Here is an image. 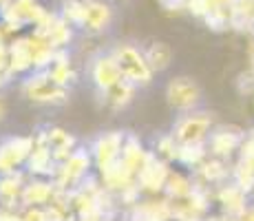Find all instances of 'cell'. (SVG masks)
<instances>
[{
    "mask_svg": "<svg viewBox=\"0 0 254 221\" xmlns=\"http://www.w3.org/2000/svg\"><path fill=\"white\" fill-rule=\"evenodd\" d=\"M24 173L22 170H13V173L0 175V208L9 210H22V190H24Z\"/></svg>",
    "mask_w": 254,
    "mask_h": 221,
    "instance_id": "obj_15",
    "label": "cell"
},
{
    "mask_svg": "<svg viewBox=\"0 0 254 221\" xmlns=\"http://www.w3.org/2000/svg\"><path fill=\"white\" fill-rule=\"evenodd\" d=\"M9 71L16 75H24V73L33 71V51H31V42L27 38H16L9 42Z\"/></svg>",
    "mask_w": 254,
    "mask_h": 221,
    "instance_id": "obj_18",
    "label": "cell"
},
{
    "mask_svg": "<svg viewBox=\"0 0 254 221\" xmlns=\"http://www.w3.org/2000/svg\"><path fill=\"white\" fill-rule=\"evenodd\" d=\"M111 53L115 56L117 65L122 69V75L124 80L133 82L135 86H148L155 77V71L150 69L148 60L144 56V49H139L133 42H117Z\"/></svg>",
    "mask_w": 254,
    "mask_h": 221,
    "instance_id": "obj_1",
    "label": "cell"
},
{
    "mask_svg": "<svg viewBox=\"0 0 254 221\" xmlns=\"http://www.w3.org/2000/svg\"><path fill=\"white\" fill-rule=\"evenodd\" d=\"M203 20L212 31H223L226 27H230V7H214Z\"/></svg>",
    "mask_w": 254,
    "mask_h": 221,
    "instance_id": "obj_31",
    "label": "cell"
},
{
    "mask_svg": "<svg viewBox=\"0 0 254 221\" xmlns=\"http://www.w3.org/2000/svg\"><path fill=\"white\" fill-rule=\"evenodd\" d=\"M201 221H226V217L223 215H206Z\"/></svg>",
    "mask_w": 254,
    "mask_h": 221,
    "instance_id": "obj_36",
    "label": "cell"
},
{
    "mask_svg": "<svg viewBox=\"0 0 254 221\" xmlns=\"http://www.w3.org/2000/svg\"><path fill=\"white\" fill-rule=\"evenodd\" d=\"M60 13L73 29H84V20H86V2L84 0H62Z\"/></svg>",
    "mask_w": 254,
    "mask_h": 221,
    "instance_id": "obj_29",
    "label": "cell"
},
{
    "mask_svg": "<svg viewBox=\"0 0 254 221\" xmlns=\"http://www.w3.org/2000/svg\"><path fill=\"white\" fill-rule=\"evenodd\" d=\"M186 221H201V219H186Z\"/></svg>",
    "mask_w": 254,
    "mask_h": 221,
    "instance_id": "obj_39",
    "label": "cell"
},
{
    "mask_svg": "<svg viewBox=\"0 0 254 221\" xmlns=\"http://www.w3.org/2000/svg\"><path fill=\"white\" fill-rule=\"evenodd\" d=\"M91 166H93L91 150L77 146L69 159L58 164V170L53 175V184H56L58 190H75L91 175Z\"/></svg>",
    "mask_w": 254,
    "mask_h": 221,
    "instance_id": "obj_5",
    "label": "cell"
},
{
    "mask_svg": "<svg viewBox=\"0 0 254 221\" xmlns=\"http://www.w3.org/2000/svg\"><path fill=\"white\" fill-rule=\"evenodd\" d=\"M128 133L124 131H106L102 135H97L91 142L89 150L93 157V166L97 168V173L111 168L113 164H117L122 157V148H124V142Z\"/></svg>",
    "mask_w": 254,
    "mask_h": 221,
    "instance_id": "obj_6",
    "label": "cell"
},
{
    "mask_svg": "<svg viewBox=\"0 0 254 221\" xmlns=\"http://www.w3.org/2000/svg\"><path fill=\"white\" fill-rule=\"evenodd\" d=\"M86 2V20L84 31L86 33H104L113 22V7L106 0H84Z\"/></svg>",
    "mask_w": 254,
    "mask_h": 221,
    "instance_id": "obj_17",
    "label": "cell"
},
{
    "mask_svg": "<svg viewBox=\"0 0 254 221\" xmlns=\"http://www.w3.org/2000/svg\"><path fill=\"white\" fill-rule=\"evenodd\" d=\"M20 93L33 104L60 106L69 102V88L60 86L49 77L47 71H31L20 82Z\"/></svg>",
    "mask_w": 254,
    "mask_h": 221,
    "instance_id": "obj_2",
    "label": "cell"
},
{
    "mask_svg": "<svg viewBox=\"0 0 254 221\" xmlns=\"http://www.w3.org/2000/svg\"><path fill=\"white\" fill-rule=\"evenodd\" d=\"M89 77L95 86V91L100 93H106L109 88H113L117 82L124 80L122 75V69L117 65L115 56L111 51H100L97 56L91 58V65H89Z\"/></svg>",
    "mask_w": 254,
    "mask_h": 221,
    "instance_id": "obj_7",
    "label": "cell"
},
{
    "mask_svg": "<svg viewBox=\"0 0 254 221\" xmlns=\"http://www.w3.org/2000/svg\"><path fill=\"white\" fill-rule=\"evenodd\" d=\"M214 201L221 206V215H226V217H237V219L246 217V213L252 206L250 195L243 193L232 179L226 181L223 186H219V188H214Z\"/></svg>",
    "mask_w": 254,
    "mask_h": 221,
    "instance_id": "obj_11",
    "label": "cell"
},
{
    "mask_svg": "<svg viewBox=\"0 0 254 221\" xmlns=\"http://www.w3.org/2000/svg\"><path fill=\"white\" fill-rule=\"evenodd\" d=\"M47 73L56 84L66 86V88L77 80V73L71 65V58H69V51H66V49H58L56 58H53V65L47 69Z\"/></svg>",
    "mask_w": 254,
    "mask_h": 221,
    "instance_id": "obj_21",
    "label": "cell"
},
{
    "mask_svg": "<svg viewBox=\"0 0 254 221\" xmlns=\"http://www.w3.org/2000/svg\"><path fill=\"white\" fill-rule=\"evenodd\" d=\"M192 188H194L192 175H186L182 170H170V177H168L166 188H164V197H168L170 201L188 199L190 193H192Z\"/></svg>",
    "mask_w": 254,
    "mask_h": 221,
    "instance_id": "obj_24",
    "label": "cell"
},
{
    "mask_svg": "<svg viewBox=\"0 0 254 221\" xmlns=\"http://www.w3.org/2000/svg\"><path fill=\"white\" fill-rule=\"evenodd\" d=\"M4 113H7V104H4V100H2V95H0V122H2V117H4Z\"/></svg>",
    "mask_w": 254,
    "mask_h": 221,
    "instance_id": "obj_37",
    "label": "cell"
},
{
    "mask_svg": "<svg viewBox=\"0 0 254 221\" xmlns=\"http://www.w3.org/2000/svg\"><path fill=\"white\" fill-rule=\"evenodd\" d=\"M36 140L33 135H18L9 137L0 144V175H7L18 170L22 164H27L29 155H31Z\"/></svg>",
    "mask_w": 254,
    "mask_h": 221,
    "instance_id": "obj_9",
    "label": "cell"
},
{
    "mask_svg": "<svg viewBox=\"0 0 254 221\" xmlns=\"http://www.w3.org/2000/svg\"><path fill=\"white\" fill-rule=\"evenodd\" d=\"M139 86H135L133 82L128 80H122L117 82L113 88H109L106 93H102V97H104V104L109 106V109L113 111H124L126 106L130 104V102L135 100V93H137Z\"/></svg>",
    "mask_w": 254,
    "mask_h": 221,
    "instance_id": "obj_23",
    "label": "cell"
},
{
    "mask_svg": "<svg viewBox=\"0 0 254 221\" xmlns=\"http://www.w3.org/2000/svg\"><path fill=\"white\" fill-rule=\"evenodd\" d=\"M192 177L210 188H219L232 179V164L226 159H219V157H208L201 166L192 170Z\"/></svg>",
    "mask_w": 254,
    "mask_h": 221,
    "instance_id": "obj_14",
    "label": "cell"
},
{
    "mask_svg": "<svg viewBox=\"0 0 254 221\" xmlns=\"http://www.w3.org/2000/svg\"><path fill=\"white\" fill-rule=\"evenodd\" d=\"M246 135L248 133H243V129H239V126H214L206 142L210 157H219V159L230 161L232 155L239 153Z\"/></svg>",
    "mask_w": 254,
    "mask_h": 221,
    "instance_id": "obj_8",
    "label": "cell"
},
{
    "mask_svg": "<svg viewBox=\"0 0 254 221\" xmlns=\"http://www.w3.org/2000/svg\"><path fill=\"white\" fill-rule=\"evenodd\" d=\"M170 170L173 168H170L168 161L159 159V157L155 155V150H150L144 168H141L137 175V184H139L141 193L150 195V197L162 195L166 188V181H168V177H170Z\"/></svg>",
    "mask_w": 254,
    "mask_h": 221,
    "instance_id": "obj_10",
    "label": "cell"
},
{
    "mask_svg": "<svg viewBox=\"0 0 254 221\" xmlns=\"http://www.w3.org/2000/svg\"><path fill=\"white\" fill-rule=\"evenodd\" d=\"M212 129H214L212 113L199 109V111L182 113L175 120L170 133H173V137L179 144H206Z\"/></svg>",
    "mask_w": 254,
    "mask_h": 221,
    "instance_id": "obj_3",
    "label": "cell"
},
{
    "mask_svg": "<svg viewBox=\"0 0 254 221\" xmlns=\"http://www.w3.org/2000/svg\"><path fill=\"white\" fill-rule=\"evenodd\" d=\"M232 181L248 195H254V161L239 157L232 164Z\"/></svg>",
    "mask_w": 254,
    "mask_h": 221,
    "instance_id": "obj_28",
    "label": "cell"
},
{
    "mask_svg": "<svg viewBox=\"0 0 254 221\" xmlns=\"http://www.w3.org/2000/svg\"><path fill=\"white\" fill-rule=\"evenodd\" d=\"M239 157H241V159L254 161V135H252V133H248L246 140H243L241 148H239Z\"/></svg>",
    "mask_w": 254,
    "mask_h": 221,
    "instance_id": "obj_33",
    "label": "cell"
},
{
    "mask_svg": "<svg viewBox=\"0 0 254 221\" xmlns=\"http://www.w3.org/2000/svg\"><path fill=\"white\" fill-rule=\"evenodd\" d=\"M250 133H252V135H254V129H252V131H250Z\"/></svg>",
    "mask_w": 254,
    "mask_h": 221,
    "instance_id": "obj_40",
    "label": "cell"
},
{
    "mask_svg": "<svg viewBox=\"0 0 254 221\" xmlns=\"http://www.w3.org/2000/svg\"><path fill=\"white\" fill-rule=\"evenodd\" d=\"M144 56H146V60H148V65L155 73L166 71V69L170 67V62H173V51H170V47L162 40H153V42L146 44Z\"/></svg>",
    "mask_w": 254,
    "mask_h": 221,
    "instance_id": "obj_26",
    "label": "cell"
},
{
    "mask_svg": "<svg viewBox=\"0 0 254 221\" xmlns=\"http://www.w3.org/2000/svg\"><path fill=\"white\" fill-rule=\"evenodd\" d=\"M153 150L159 159L173 164V161H177V155H179V142L173 137V133H164V135H159L157 140H155Z\"/></svg>",
    "mask_w": 254,
    "mask_h": 221,
    "instance_id": "obj_30",
    "label": "cell"
},
{
    "mask_svg": "<svg viewBox=\"0 0 254 221\" xmlns=\"http://www.w3.org/2000/svg\"><path fill=\"white\" fill-rule=\"evenodd\" d=\"M126 217L130 221H175L173 201L168 197L139 199L133 208H128Z\"/></svg>",
    "mask_w": 254,
    "mask_h": 221,
    "instance_id": "obj_13",
    "label": "cell"
},
{
    "mask_svg": "<svg viewBox=\"0 0 254 221\" xmlns=\"http://www.w3.org/2000/svg\"><path fill=\"white\" fill-rule=\"evenodd\" d=\"M33 140H36V146H33L31 155H29L24 166H27L29 175L53 179V175H56V170H58V164H56V159H53L51 146L47 144V131L33 133Z\"/></svg>",
    "mask_w": 254,
    "mask_h": 221,
    "instance_id": "obj_12",
    "label": "cell"
},
{
    "mask_svg": "<svg viewBox=\"0 0 254 221\" xmlns=\"http://www.w3.org/2000/svg\"><path fill=\"white\" fill-rule=\"evenodd\" d=\"M13 80V73L11 71H0V91Z\"/></svg>",
    "mask_w": 254,
    "mask_h": 221,
    "instance_id": "obj_35",
    "label": "cell"
},
{
    "mask_svg": "<svg viewBox=\"0 0 254 221\" xmlns=\"http://www.w3.org/2000/svg\"><path fill=\"white\" fill-rule=\"evenodd\" d=\"M210 157L208 153V144H179V155H177V164L186 166V168L194 170L197 166H201Z\"/></svg>",
    "mask_w": 254,
    "mask_h": 221,
    "instance_id": "obj_27",
    "label": "cell"
},
{
    "mask_svg": "<svg viewBox=\"0 0 254 221\" xmlns=\"http://www.w3.org/2000/svg\"><path fill=\"white\" fill-rule=\"evenodd\" d=\"M100 181H102V186H104L109 193L120 195L126 186H130L133 181H137V179H135V175L130 173V170L126 168L122 161H117V164H113L111 168L102 170V173H100Z\"/></svg>",
    "mask_w": 254,
    "mask_h": 221,
    "instance_id": "obj_22",
    "label": "cell"
},
{
    "mask_svg": "<svg viewBox=\"0 0 254 221\" xmlns=\"http://www.w3.org/2000/svg\"><path fill=\"white\" fill-rule=\"evenodd\" d=\"M148 155H150V150L146 148L144 144H141V140H139L137 135H126V142H124V148H122L120 161L130 170V173L135 175V179H137L139 170L144 168Z\"/></svg>",
    "mask_w": 254,
    "mask_h": 221,
    "instance_id": "obj_20",
    "label": "cell"
},
{
    "mask_svg": "<svg viewBox=\"0 0 254 221\" xmlns=\"http://www.w3.org/2000/svg\"><path fill=\"white\" fill-rule=\"evenodd\" d=\"M40 36H45L47 40L51 42V47L58 51V49H66L71 44V40H73V27L60 16V13H56V16H53V20H51V24H49V29L45 33H40Z\"/></svg>",
    "mask_w": 254,
    "mask_h": 221,
    "instance_id": "obj_25",
    "label": "cell"
},
{
    "mask_svg": "<svg viewBox=\"0 0 254 221\" xmlns=\"http://www.w3.org/2000/svg\"><path fill=\"white\" fill-rule=\"evenodd\" d=\"M47 131V144L51 146V153L56 164H62L73 155V150L77 148V140L71 135L69 131L60 129V126H49Z\"/></svg>",
    "mask_w": 254,
    "mask_h": 221,
    "instance_id": "obj_19",
    "label": "cell"
},
{
    "mask_svg": "<svg viewBox=\"0 0 254 221\" xmlns=\"http://www.w3.org/2000/svg\"><path fill=\"white\" fill-rule=\"evenodd\" d=\"M237 88L241 95H248V93L254 91V73H241L237 80Z\"/></svg>",
    "mask_w": 254,
    "mask_h": 221,
    "instance_id": "obj_32",
    "label": "cell"
},
{
    "mask_svg": "<svg viewBox=\"0 0 254 221\" xmlns=\"http://www.w3.org/2000/svg\"><path fill=\"white\" fill-rule=\"evenodd\" d=\"M166 102L173 111H177L179 115L182 113H190V111H199L203 102V93L201 86L188 75H177L170 77L168 84H166Z\"/></svg>",
    "mask_w": 254,
    "mask_h": 221,
    "instance_id": "obj_4",
    "label": "cell"
},
{
    "mask_svg": "<svg viewBox=\"0 0 254 221\" xmlns=\"http://www.w3.org/2000/svg\"><path fill=\"white\" fill-rule=\"evenodd\" d=\"M58 188L53 184V179H45V177H33L24 184L22 190V208H29V206H49L56 197Z\"/></svg>",
    "mask_w": 254,
    "mask_h": 221,
    "instance_id": "obj_16",
    "label": "cell"
},
{
    "mask_svg": "<svg viewBox=\"0 0 254 221\" xmlns=\"http://www.w3.org/2000/svg\"><path fill=\"white\" fill-rule=\"evenodd\" d=\"M0 71H9V44H0Z\"/></svg>",
    "mask_w": 254,
    "mask_h": 221,
    "instance_id": "obj_34",
    "label": "cell"
},
{
    "mask_svg": "<svg viewBox=\"0 0 254 221\" xmlns=\"http://www.w3.org/2000/svg\"><path fill=\"white\" fill-rule=\"evenodd\" d=\"M4 38H7V33H4L2 24H0V44H7V42H4Z\"/></svg>",
    "mask_w": 254,
    "mask_h": 221,
    "instance_id": "obj_38",
    "label": "cell"
}]
</instances>
